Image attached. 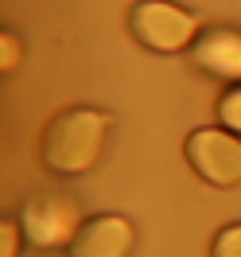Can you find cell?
Here are the masks:
<instances>
[{
	"mask_svg": "<svg viewBox=\"0 0 241 257\" xmlns=\"http://www.w3.org/2000/svg\"><path fill=\"white\" fill-rule=\"evenodd\" d=\"M109 125H113L109 113L90 109V105L59 109L43 128V164H47V172H55V176L90 172L105 152Z\"/></svg>",
	"mask_w": 241,
	"mask_h": 257,
	"instance_id": "1",
	"label": "cell"
},
{
	"mask_svg": "<svg viewBox=\"0 0 241 257\" xmlns=\"http://www.w3.org/2000/svg\"><path fill=\"white\" fill-rule=\"evenodd\" d=\"M129 28L136 35V43H144L148 51H183L198 35V24L187 8H179L171 0H140L129 12Z\"/></svg>",
	"mask_w": 241,
	"mask_h": 257,
	"instance_id": "2",
	"label": "cell"
},
{
	"mask_svg": "<svg viewBox=\"0 0 241 257\" xmlns=\"http://www.w3.org/2000/svg\"><path fill=\"white\" fill-rule=\"evenodd\" d=\"M82 210L74 199L66 195H32L24 203V214H20V230L24 238L32 241L35 249H59V245H70L82 230Z\"/></svg>",
	"mask_w": 241,
	"mask_h": 257,
	"instance_id": "3",
	"label": "cell"
},
{
	"mask_svg": "<svg viewBox=\"0 0 241 257\" xmlns=\"http://www.w3.org/2000/svg\"><path fill=\"white\" fill-rule=\"evenodd\" d=\"M187 164L214 187H237L241 183V141L229 128H194L187 137Z\"/></svg>",
	"mask_w": 241,
	"mask_h": 257,
	"instance_id": "4",
	"label": "cell"
},
{
	"mask_svg": "<svg viewBox=\"0 0 241 257\" xmlns=\"http://www.w3.org/2000/svg\"><path fill=\"white\" fill-rule=\"evenodd\" d=\"M132 238H136V230H132L129 218H121V214H94V218L82 222L78 238L66 245V253L70 257H129Z\"/></svg>",
	"mask_w": 241,
	"mask_h": 257,
	"instance_id": "5",
	"label": "cell"
},
{
	"mask_svg": "<svg viewBox=\"0 0 241 257\" xmlns=\"http://www.w3.org/2000/svg\"><path fill=\"white\" fill-rule=\"evenodd\" d=\"M194 63L218 78H241V35L225 28L206 32L194 47Z\"/></svg>",
	"mask_w": 241,
	"mask_h": 257,
	"instance_id": "6",
	"label": "cell"
},
{
	"mask_svg": "<svg viewBox=\"0 0 241 257\" xmlns=\"http://www.w3.org/2000/svg\"><path fill=\"white\" fill-rule=\"evenodd\" d=\"M218 117H222V128L241 133V86H229V90L218 97Z\"/></svg>",
	"mask_w": 241,
	"mask_h": 257,
	"instance_id": "7",
	"label": "cell"
},
{
	"mask_svg": "<svg viewBox=\"0 0 241 257\" xmlns=\"http://www.w3.org/2000/svg\"><path fill=\"white\" fill-rule=\"evenodd\" d=\"M210 257H241V222L218 230V238L210 245Z\"/></svg>",
	"mask_w": 241,
	"mask_h": 257,
	"instance_id": "8",
	"label": "cell"
},
{
	"mask_svg": "<svg viewBox=\"0 0 241 257\" xmlns=\"http://www.w3.org/2000/svg\"><path fill=\"white\" fill-rule=\"evenodd\" d=\"M0 234H4V241H0V257H16L20 253V238H24V230H20V222H0Z\"/></svg>",
	"mask_w": 241,
	"mask_h": 257,
	"instance_id": "9",
	"label": "cell"
},
{
	"mask_svg": "<svg viewBox=\"0 0 241 257\" xmlns=\"http://www.w3.org/2000/svg\"><path fill=\"white\" fill-rule=\"evenodd\" d=\"M0 47H4V59H0V66H4V70H12V66L20 63V43H16V35H0Z\"/></svg>",
	"mask_w": 241,
	"mask_h": 257,
	"instance_id": "10",
	"label": "cell"
}]
</instances>
